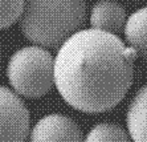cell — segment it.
<instances>
[{"instance_id":"6da1fadb","label":"cell","mask_w":147,"mask_h":142,"mask_svg":"<svg viewBox=\"0 0 147 142\" xmlns=\"http://www.w3.org/2000/svg\"><path fill=\"white\" fill-rule=\"evenodd\" d=\"M137 57L118 36L81 29L58 48L55 85L72 108L90 114L103 113L126 97Z\"/></svg>"},{"instance_id":"7a4b0ae2","label":"cell","mask_w":147,"mask_h":142,"mask_svg":"<svg viewBox=\"0 0 147 142\" xmlns=\"http://www.w3.org/2000/svg\"><path fill=\"white\" fill-rule=\"evenodd\" d=\"M86 0H24L19 28L28 41L60 48L86 23Z\"/></svg>"},{"instance_id":"3957f363","label":"cell","mask_w":147,"mask_h":142,"mask_svg":"<svg viewBox=\"0 0 147 142\" xmlns=\"http://www.w3.org/2000/svg\"><path fill=\"white\" fill-rule=\"evenodd\" d=\"M55 59L48 49L24 47L9 57L7 78L19 97L40 98L55 87Z\"/></svg>"},{"instance_id":"277c9868","label":"cell","mask_w":147,"mask_h":142,"mask_svg":"<svg viewBox=\"0 0 147 142\" xmlns=\"http://www.w3.org/2000/svg\"><path fill=\"white\" fill-rule=\"evenodd\" d=\"M29 110L17 94L0 85V142H25Z\"/></svg>"},{"instance_id":"5b68a950","label":"cell","mask_w":147,"mask_h":142,"mask_svg":"<svg viewBox=\"0 0 147 142\" xmlns=\"http://www.w3.org/2000/svg\"><path fill=\"white\" fill-rule=\"evenodd\" d=\"M28 142H84L80 126L64 114L40 118L28 134Z\"/></svg>"},{"instance_id":"8992f818","label":"cell","mask_w":147,"mask_h":142,"mask_svg":"<svg viewBox=\"0 0 147 142\" xmlns=\"http://www.w3.org/2000/svg\"><path fill=\"white\" fill-rule=\"evenodd\" d=\"M126 11L115 0H99L90 11L92 29L118 36L125 28Z\"/></svg>"},{"instance_id":"52a82bcc","label":"cell","mask_w":147,"mask_h":142,"mask_svg":"<svg viewBox=\"0 0 147 142\" xmlns=\"http://www.w3.org/2000/svg\"><path fill=\"white\" fill-rule=\"evenodd\" d=\"M126 125L133 142H147V84L134 94L127 109Z\"/></svg>"},{"instance_id":"ba28073f","label":"cell","mask_w":147,"mask_h":142,"mask_svg":"<svg viewBox=\"0 0 147 142\" xmlns=\"http://www.w3.org/2000/svg\"><path fill=\"white\" fill-rule=\"evenodd\" d=\"M125 39L138 56L147 60V7L135 11L126 19Z\"/></svg>"},{"instance_id":"9c48e42d","label":"cell","mask_w":147,"mask_h":142,"mask_svg":"<svg viewBox=\"0 0 147 142\" xmlns=\"http://www.w3.org/2000/svg\"><path fill=\"white\" fill-rule=\"evenodd\" d=\"M84 142H131L130 137L117 124L102 122L90 129Z\"/></svg>"},{"instance_id":"30bf717a","label":"cell","mask_w":147,"mask_h":142,"mask_svg":"<svg viewBox=\"0 0 147 142\" xmlns=\"http://www.w3.org/2000/svg\"><path fill=\"white\" fill-rule=\"evenodd\" d=\"M24 0H0V31L7 29L20 18Z\"/></svg>"},{"instance_id":"8fae6325","label":"cell","mask_w":147,"mask_h":142,"mask_svg":"<svg viewBox=\"0 0 147 142\" xmlns=\"http://www.w3.org/2000/svg\"><path fill=\"white\" fill-rule=\"evenodd\" d=\"M0 59H1V47H0Z\"/></svg>"}]
</instances>
